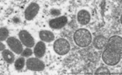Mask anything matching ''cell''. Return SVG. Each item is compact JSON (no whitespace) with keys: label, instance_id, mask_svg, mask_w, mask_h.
<instances>
[{"label":"cell","instance_id":"cell-1","mask_svg":"<svg viewBox=\"0 0 122 75\" xmlns=\"http://www.w3.org/2000/svg\"><path fill=\"white\" fill-rule=\"evenodd\" d=\"M122 55V39L120 36H112L108 39L105 49L103 52L102 59L106 64L115 66L121 59Z\"/></svg>","mask_w":122,"mask_h":75},{"label":"cell","instance_id":"cell-2","mask_svg":"<svg viewBox=\"0 0 122 75\" xmlns=\"http://www.w3.org/2000/svg\"><path fill=\"white\" fill-rule=\"evenodd\" d=\"M73 40L75 43L79 47L84 48L91 43L92 35L91 33L85 29H80L75 32L73 35Z\"/></svg>","mask_w":122,"mask_h":75},{"label":"cell","instance_id":"cell-3","mask_svg":"<svg viewBox=\"0 0 122 75\" xmlns=\"http://www.w3.org/2000/svg\"><path fill=\"white\" fill-rule=\"evenodd\" d=\"M54 51L59 55H65L70 51V43L65 38H59L56 40L53 45Z\"/></svg>","mask_w":122,"mask_h":75},{"label":"cell","instance_id":"cell-4","mask_svg":"<svg viewBox=\"0 0 122 75\" xmlns=\"http://www.w3.org/2000/svg\"><path fill=\"white\" fill-rule=\"evenodd\" d=\"M26 67L29 70L36 72L43 71L45 68V63L41 59L36 58H30L26 61Z\"/></svg>","mask_w":122,"mask_h":75},{"label":"cell","instance_id":"cell-5","mask_svg":"<svg viewBox=\"0 0 122 75\" xmlns=\"http://www.w3.org/2000/svg\"><path fill=\"white\" fill-rule=\"evenodd\" d=\"M6 41H7V44L9 45L10 49L12 51H14L15 54H20L23 53L24 50H23V46H22L23 43H21V41H20V40H18L17 38H15L14 37L8 38V39Z\"/></svg>","mask_w":122,"mask_h":75},{"label":"cell","instance_id":"cell-6","mask_svg":"<svg viewBox=\"0 0 122 75\" xmlns=\"http://www.w3.org/2000/svg\"><path fill=\"white\" fill-rule=\"evenodd\" d=\"M19 37H20L21 43L25 46H26L27 48H31V47H33L35 45L34 38L31 36V34L28 31L21 30L19 33Z\"/></svg>","mask_w":122,"mask_h":75},{"label":"cell","instance_id":"cell-7","mask_svg":"<svg viewBox=\"0 0 122 75\" xmlns=\"http://www.w3.org/2000/svg\"><path fill=\"white\" fill-rule=\"evenodd\" d=\"M40 6L37 3H31L28 7L26 8L25 12V16L27 20H32L37 15L39 12Z\"/></svg>","mask_w":122,"mask_h":75},{"label":"cell","instance_id":"cell-8","mask_svg":"<svg viewBox=\"0 0 122 75\" xmlns=\"http://www.w3.org/2000/svg\"><path fill=\"white\" fill-rule=\"evenodd\" d=\"M67 23V18L66 16H60L49 21L50 27L53 29H60Z\"/></svg>","mask_w":122,"mask_h":75},{"label":"cell","instance_id":"cell-9","mask_svg":"<svg viewBox=\"0 0 122 75\" xmlns=\"http://www.w3.org/2000/svg\"><path fill=\"white\" fill-rule=\"evenodd\" d=\"M77 21L80 24L82 25H87L90 22L91 16L90 13L87 10H80L77 13Z\"/></svg>","mask_w":122,"mask_h":75},{"label":"cell","instance_id":"cell-10","mask_svg":"<svg viewBox=\"0 0 122 75\" xmlns=\"http://www.w3.org/2000/svg\"><path fill=\"white\" fill-rule=\"evenodd\" d=\"M108 38H105L104 36L99 35L94 38L93 40V46L95 47L98 49H101V48H104L107 44Z\"/></svg>","mask_w":122,"mask_h":75},{"label":"cell","instance_id":"cell-11","mask_svg":"<svg viewBox=\"0 0 122 75\" xmlns=\"http://www.w3.org/2000/svg\"><path fill=\"white\" fill-rule=\"evenodd\" d=\"M34 53H35V55L37 58L43 57L46 53V44L44 43V42H41V41L38 42L37 44L35 47Z\"/></svg>","mask_w":122,"mask_h":75},{"label":"cell","instance_id":"cell-12","mask_svg":"<svg viewBox=\"0 0 122 75\" xmlns=\"http://www.w3.org/2000/svg\"><path fill=\"white\" fill-rule=\"evenodd\" d=\"M39 36H40V38H41V39L43 42H48V43L53 41L54 38H55L54 34L52 33L51 32L47 31V30H41L40 32Z\"/></svg>","mask_w":122,"mask_h":75},{"label":"cell","instance_id":"cell-13","mask_svg":"<svg viewBox=\"0 0 122 75\" xmlns=\"http://www.w3.org/2000/svg\"><path fill=\"white\" fill-rule=\"evenodd\" d=\"M2 55L4 59L5 60V62H8V63H13L14 61H15V54L9 50H4L2 53Z\"/></svg>","mask_w":122,"mask_h":75},{"label":"cell","instance_id":"cell-14","mask_svg":"<svg viewBox=\"0 0 122 75\" xmlns=\"http://www.w3.org/2000/svg\"><path fill=\"white\" fill-rule=\"evenodd\" d=\"M25 64V61L24 58H19L15 62V67L16 68V70H18V71H20V70L23 69Z\"/></svg>","mask_w":122,"mask_h":75},{"label":"cell","instance_id":"cell-15","mask_svg":"<svg viewBox=\"0 0 122 75\" xmlns=\"http://www.w3.org/2000/svg\"><path fill=\"white\" fill-rule=\"evenodd\" d=\"M9 30L7 28L3 27L0 29V40L1 41H4L7 40V38L9 37Z\"/></svg>","mask_w":122,"mask_h":75},{"label":"cell","instance_id":"cell-16","mask_svg":"<svg viewBox=\"0 0 122 75\" xmlns=\"http://www.w3.org/2000/svg\"><path fill=\"white\" fill-rule=\"evenodd\" d=\"M94 73H95V74L108 75V74H110V70L108 69L107 68H105V67H100V68H99L97 70H96Z\"/></svg>","mask_w":122,"mask_h":75},{"label":"cell","instance_id":"cell-17","mask_svg":"<svg viewBox=\"0 0 122 75\" xmlns=\"http://www.w3.org/2000/svg\"><path fill=\"white\" fill-rule=\"evenodd\" d=\"M32 54H33L32 50H31L30 48H27L23 51V53H22V56H23V57H30V56L32 55Z\"/></svg>","mask_w":122,"mask_h":75},{"label":"cell","instance_id":"cell-18","mask_svg":"<svg viewBox=\"0 0 122 75\" xmlns=\"http://www.w3.org/2000/svg\"><path fill=\"white\" fill-rule=\"evenodd\" d=\"M51 14L52 16H55V17H59L61 15V11L59 9H55V8H52L51 10Z\"/></svg>","mask_w":122,"mask_h":75},{"label":"cell","instance_id":"cell-19","mask_svg":"<svg viewBox=\"0 0 122 75\" xmlns=\"http://www.w3.org/2000/svg\"><path fill=\"white\" fill-rule=\"evenodd\" d=\"M5 47H4V43H0V50H1V51H4V50H5Z\"/></svg>","mask_w":122,"mask_h":75}]
</instances>
